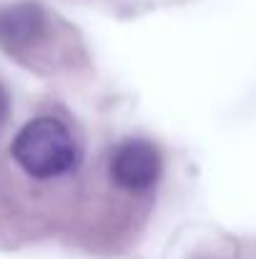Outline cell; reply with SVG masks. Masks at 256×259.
Wrapping results in <instances>:
<instances>
[{
	"label": "cell",
	"mask_w": 256,
	"mask_h": 259,
	"mask_svg": "<svg viewBox=\"0 0 256 259\" xmlns=\"http://www.w3.org/2000/svg\"><path fill=\"white\" fill-rule=\"evenodd\" d=\"M8 164L35 186H63L83 166V144L63 116L38 113L10 136Z\"/></svg>",
	"instance_id": "cell-1"
},
{
	"label": "cell",
	"mask_w": 256,
	"mask_h": 259,
	"mask_svg": "<svg viewBox=\"0 0 256 259\" xmlns=\"http://www.w3.org/2000/svg\"><path fill=\"white\" fill-rule=\"evenodd\" d=\"M106 181L113 191L131 199H146L156 191L164 176V159L153 141L128 136L106 154Z\"/></svg>",
	"instance_id": "cell-2"
},
{
	"label": "cell",
	"mask_w": 256,
	"mask_h": 259,
	"mask_svg": "<svg viewBox=\"0 0 256 259\" xmlns=\"http://www.w3.org/2000/svg\"><path fill=\"white\" fill-rule=\"evenodd\" d=\"M50 18L40 3L23 0L0 8V48L13 58H30L35 46L48 40Z\"/></svg>",
	"instance_id": "cell-3"
},
{
	"label": "cell",
	"mask_w": 256,
	"mask_h": 259,
	"mask_svg": "<svg viewBox=\"0 0 256 259\" xmlns=\"http://www.w3.org/2000/svg\"><path fill=\"white\" fill-rule=\"evenodd\" d=\"M8 116H10V96H8L5 86L0 83V134H3V128H5Z\"/></svg>",
	"instance_id": "cell-4"
}]
</instances>
